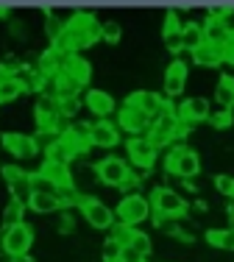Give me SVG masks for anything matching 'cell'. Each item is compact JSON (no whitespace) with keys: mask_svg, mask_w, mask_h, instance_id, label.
Segmentation results:
<instances>
[{"mask_svg":"<svg viewBox=\"0 0 234 262\" xmlns=\"http://www.w3.org/2000/svg\"><path fill=\"white\" fill-rule=\"evenodd\" d=\"M223 248L234 251V229H223Z\"/></svg>","mask_w":234,"mask_h":262,"instance_id":"obj_45","label":"cell"},{"mask_svg":"<svg viewBox=\"0 0 234 262\" xmlns=\"http://www.w3.org/2000/svg\"><path fill=\"white\" fill-rule=\"evenodd\" d=\"M56 101H59V115L61 117H76L78 109L84 106L81 98H56Z\"/></svg>","mask_w":234,"mask_h":262,"instance_id":"obj_35","label":"cell"},{"mask_svg":"<svg viewBox=\"0 0 234 262\" xmlns=\"http://www.w3.org/2000/svg\"><path fill=\"white\" fill-rule=\"evenodd\" d=\"M78 209H81L84 221H87L92 229H114V223H117L114 209H109L103 201H98V198H92V195L81 198Z\"/></svg>","mask_w":234,"mask_h":262,"instance_id":"obj_7","label":"cell"},{"mask_svg":"<svg viewBox=\"0 0 234 262\" xmlns=\"http://www.w3.org/2000/svg\"><path fill=\"white\" fill-rule=\"evenodd\" d=\"M56 195H59V201H61V209L64 212H70L73 207H78L81 204V192L76 190V187H67V190H56Z\"/></svg>","mask_w":234,"mask_h":262,"instance_id":"obj_34","label":"cell"},{"mask_svg":"<svg viewBox=\"0 0 234 262\" xmlns=\"http://www.w3.org/2000/svg\"><path fill=\"white\" fill-rule=\"evenodd\" d=\"M22 92H28V90H26V84H22L14 73H0V103L17 101Z\"/></svg>","mask_w":234,"mask_h":262,"instance_id":"obj_24","label":"cell"},{"mask_svg":"<svg viewBox=\"0 0 234 262\" xmlns=\"http://www.w3.org/2000/svg\"><path fill=\"white\" fill-rule=\"evenodd\" d=\"M193 61H195V64H201V67H220L226 61V48L204 42L201 48H195V51H193Z\"/></svg>","mask_w":234,"mask_h":262,"instance_id":"obj_22","label":"cell"},{"mask_svg":"<svg viewBox=\"0 0 234 262\" xmlns=\"http://www.w3.org/2000/svg\"><path fill=\"white\" fill-rule=\"evenodd\" d=\"M28 209L36 212V215H51V212H59L61 209V201L56 192H31L26 198Z\"/></svg>","mask_w":234,"mask_h":262,"instance_id":"obj_21","label":"cell"},{"mask_svg":"<svg viewBox=\"0 0 234 262\" xmlns=\"http://www.w3.org/2000/svg\"><path fill=\"white\" fill-rule=\"evenodd\" d=\"M234 14V6L231 3H215V6H209V17H215V20H229V17Z\"/></svg>","mask_w":234,"mask_h":262,"instance_id":"obj_41","label":"cell"},{"mask_svg":"<svg viewBox=\"0 0 234 262\" xmlns=\"http://www.w3.org/2000/svg\"><path fill=\"white\" fill-rule=\"evenodd\" d=\"M42 176L48 179L56 190H67V187H76V182H73V173H70V165H59V162H48L42 165Z\"/></svg>","mask_w":234,"mask_h":262,"instance_id":"obj_19","label":"cell"},{"mask_svg":"<svg viewBox=\"0 0 234 262\" xmlns=\"http://www.w3.org/2000/svg\"><path fill=\"white\" fill-rule=\"evenodd\" d=\"M117 128L126 131L128 137H145L148 128H151V117H145L139 109L134 106H123L117 112Z\"/></svg>","mask_w":234,"mask_h":262,"instance_id":"obj_12","label":"cell"},{"mask_svg":"<svg viewBox=\"0 0 234 262\" xmlns=\"http://www.w3.org/2000/svg\"><path fill=\"white\" fill-rule=\"evenodd\" d=\"M181 39H184V51H190V53H193L195 48H201L206 42L204 39V23H184Z\"/></svg>","mask_w":234,"mask_h":262,"instance_id":"obj_27","label":"cell"},{"mask_svg":"<svg viewBox=\"0 0 234 262\" xmlns=\"http://www.w3.org/2000/svg\"><path fill=\"white\" fill-rule=\"evenodd\" d=\"M181 20H178V14L176 11H168L165 14V28H162V36H168V34H181Z\"/></svg>","mask_w":234,"mask_h":262,"instance_id":"obj_40","label":"cell"},{"mask_svg":"<svg viewBox=\"0 0 234 262\" xmlns=\"http://www.w3.org/2000/svg\"><path fill=\"white\" fill-rule=\"evenodd\" d=\"M178 120L187 123V126H195V123H206L209 117H212V106H209L206 98L195 95V98H187V101H181L178 106Z\"/></svg>","mask_w":234,"mask_h":262,"instance_id":"obj_13","label":"cell"},{"mask_svg":"<svg viewBox=\"0 0 234 262\" xmlns=\"http://www.w3.org/2000/svg\"><path fill=\"white\" fill-rule=\"evenodd\" d=\"M165 170L178 179H193L201 173V157L187 145H173L165 154Z\"/></svg>","mask_w":234,"mask_h":262,"instance_id":"obj_2","label":"cell"},{"mask_svg":"<svg viewBox=\"0 0 234 262\" xmlns=\"http://www.w3.org/2000/svg\"><path fill=\"white\" fill-rule=\"evenodd\" d=\"M137 262H148V259H137Z\"/></svg>","mask_w":234,"mask_h":262,"instance_id":"obj_51","label":"cell"},{"mask_svg":"<svg viewBox=\"0 0 234 262\" xmlns=\"http://www.w3.org/2000/svg\"><path fill=\"white\" fill-rule=\"evenodd\" d=\"M229 229H234V204L229 207Z\"/></svg>","mask_w":234,"mask_h":262,"instance_id":"obj_49","label":"cell"},{"mask_svg":"<svg viewBox=\"0 0 234 262\" xmlns=\"http://www.w3.org/2000/svg\"><path fill=\"white\" fill-rule=\"evenodd\" d=\"M73 229H76V223H73V215H70V212H64V215H61V223H59V232H61V234H70Z\"/></svg>","mask_w":234,"mask_h":262,"instance_id":"obj_44","label":"cell"},{"mask_svg":"<svg viewBox=\"0 0 234 262\" xmlns=\"http://www.w3.org/2000/svg\"><path fill=\"white\" fill-rule=\"evenodd\" d=\"M3 179H6V184L11 187L14 198L31 195V173L22 170L20 165H3Z\"/></svg>","mask_w":234,"mask_h":262,"instance_id":"obj_18","label":"cell"},{"mask_svg":"<svg viewBox=\"0 0 234 262\" xmlns=\"http://www.w3.org/2000/svg\"><path fill=\"white\" fill-rule=\"evenodd\" d=\"M126 106H134V109H139L145 117H151V123H153V120H159V117L165 115V109H168V101H165L159 92L137 90V92H131V95L126 98Z\"/></svg>","mask_w":234,"mask_h":262,"instance_id":"obj_10","label":"cell"},{"mask_svg":"<svg viewBox=\"0 0 234 262\" xmlns=\"http://www.w3.org/2000/svg\"><path fill=\"white\" fill-rule=\"evenodd\" d=\"M215 187H218L220 195H226V198L234 201V176H229V173H218V176H215Z\"/></svg>","mask_w":234,"mask_h":262,"instance_id":"obj_37","label":"cell"},{"mask_svg":"<svg viewBox=\"0 0 234 262\" xmlns=\"http://www.w3.org/2000/svg\"><path fill=\"white\" fill-rule=\"evenodd\" d=\"M59 137L67 142V145L76 151V157H81V154H87L92 148L89 142V126L87 123H70V126H64L59 131Z\"/></svg>","mask_w":234,"mask_h":262,"instance_id":"obj_15","label":"cell"},{"mask_svg":"<svg viewBox=\"0 0 234 262\" xmlns=\"http://www.w3.org/2000/svg\"><path fill=\"white\" fill-rule=\"evenodd\" d=\"M101 39H106L109 45H117V42H120V26H117L114 20L103 23V31H101Z\"/></svg>","mask_w":234,"mask_h":262,"instance_id":"obj_39","label":"cell"},{"mask_svg":"<svg viewBox=\"0 0 234 262\" xmlns=\"http://www.w3.org/2000/svg\"><path fill=\"white\" fill-rule=\"evenodd\" d=\"M206 243L212 248H223V229H209V232H206Z\"/></svg>","mask_w":234,"mask_h":262,"instance_id":"obj_43","label":"cell"},{"mask_svg":"<svg viewBox=\"0 0 234 262\" xmlns=\"http://www.w3.org/2000/svg\"><path fill=\"white\" fill-rule=\"evenodd\" d=\"M103 262H128L126 246H120L117 240H112V237H109V240L103 243Z\"/></svg>","mask_w":234,"mask_h":262,"instance_id":"obj_31","label":"cell"},{"mask_svg":"<svg viewBox=\"0 0 234 262\" xmlns=\"http://www.w3.org/2000/svg\"><path fill=\"white\" fill-rule=\"evenodd\" d=\"M0 145H3L11 157H17V159H31V157L39 154V142H36V137L20 134V131H3Z\"/></svg>","mask_w":234,"mask_h":262,"instance_id":"obj_11","label":"cell"},{"mask_svg":"<svg viewBox=\"0 0 234 262\" xmlns=\"http://www.w3.org/2000/svg\"><path fill=\"white\" fill-rule=\"evenodd\" d=\"M101 31H103V23H98L95 14H87V11H76V14L67 20V31L64 36L56 42V51H61L64 56L70 53H78L84 48H92L98 39H101Z\"/></svg>","mask_w":234,"mask_h":262,"instance_id":"obj_1","label":"cell"},{"mask_svg":"<svg viewBox=\"0 0 234 262\" xmlns=\"http://www.w3.org/2000/svg\"><path fill=\"white\" fill-rule=\"evenodd\" d=\"M139 229L137 226H126V223H114V229H112V240H117L120 246H131V240H134V234H137Z\"/></svg>","mask_w":234,"mask_h":262,"instance_id":"obj_33","label":"cell"},{"mask_svg":"<svg viewBox=\"0 0 234 262\" xmlns=\"http://www.w3.org/2000/svg\"><path fill=\"white\" fill-rule=\"evenodd\" d=\"M34 123H36V131L39 137H48V134H59L61 131V115H59V101L53 95H39L34 103Z\"/></svg>","mask_w":234,"mask_h":262,"instance_id":"obj_4","label":"cell"},{"mask_svg":"<svg viewBox=\"0 0 234 262\" xmlns=\"http://www.w3.org/2000/svg\"><path fill=\"white\" fill-rule=\"evenodd\" d=\"M128 251H131L137 259H145L148 254L153 251V243H151V237H148L145 232H137V234H134V240H131V246H128Z\"/></svg>","mask_w":234,"mask_h":262,"instance_id":"obj_32","label":"cell"},{"mask_svg":"<svg viewBox=\"0 0 234 262\" xmlns=\"http://www.w3.org/2000/svg\"><path fill=\"white\" fill-rule=\"evenodd\" d=\"M84 106H87L98 120H106V117L114 112V98L109 95V92H103V90H87Z\"/></svg>","mask_w":234,"mask_h":262,"instance_id":"obj_17","label":"cell"},{"mask_svg":"<svg viewBox=\"0 0 234 262\" xmlns=\"http://www.w3.org/2000/svg\"><path fill=\"white\" fill-rule=\"evenodd\" d=\"M184 86H187V64L181 59H173L165 70V92L170 98H176L184 92Z\"/></svg>","mask_w":234,"mask_h":262,"instance_id":"obj_16","label":"cell"},{"mask_svg":"<svg viewBox=\"0 0 234 262\" xmlns=\"http://www.w3.org/2000/svg\"><path fill=\"white\" fill-rule=\"evenodd\" d=\"M51 84H53V98H78V92H81V84L73 76H67L64 70L59 76H53Z\"/></svg>","mask_w":234,"mask_h":262,"instance_id":"obj_25","label":"cell"},{"mask_svg":"<svg viewBox=\"0 0 234 262\" xmlns=\"http://www.w3.org/2000/svg\"><path fill=\"white\" fill-rule=\"evenodd\" d=\"M45 159L48 162H59V165H70V162L76 159V151H73L61 137H56V140L45 148Z\"/></svg>","mask_w":234,"mask_h":262,"instance_id":"obj_26","label":"cell"},{"mask_svg":"<svg viewBox=\"0 0 234 262\" xmlns=\"http://www.w3.org/2000/svg\"><path fill=\"white\" fill-rule=\"evenodd\" d=\"M31 192H56V187L48 182L42 173H31Z\"/></svg>","mask_w":234,"mask_h":262,"instance_id":"obj_38","label":"cell"},{"mask_svg":"<svg viewBox=\"0 0 234 262\" xmlns=\"http://www.w3.org/2000/svg\"><path fill=\"white\" fill-rule=\"evenodd\" d=\"M95 176H98V182L106 184V187H123L126 179L131 176V167L120 157H106L95 165Z\"/></svg>","mask_w":234,"mask_h":262,"instance_id":"obj_8","label":"cell"},{"mask_svg":"<svg viewBox=\"0 0 234 262\" xmlns=\"http://www.w3.org/2000/svg\"><path fill=\"white\" fill-rule=\"evenodd\" d=\"M31 243H34V229L28 226V223H17V226H9L0 237V248H3L6 257H22V254H28Z\"/></svg>","mask_w":234,"mask_h":262,"instance_id":"obj_6","label":"cell"},{"mask_svg":"<svg viewBox=\"0 0 234 262\" xmlns=\"http://www.w3.org/2000/svg\"><path fill=\"white\" fill-rule=\"evenodd\" d=\"M22 31H26L22 23H11V34H14V36H22Z\"/></svg>","mask_w":234,"mask_h":262,"instance_id":"obj_47","label":"cell"},{"mask_svg":"<svg viewBox=\"0 0 234 262\" xmlns=\"http://www.w3.org/2000/svg\"><path fill=\"white\" fill-rule=\"evenodd\" d=\"M165 48H168L170 53H181L184 51V39H181V34H168L165 36Z\"/></svg>","mask_w":234,"mask_h":262,"instance_id":"obj_42","label":"cell"},{"mask_svg":"<svg viewBox=\"0 0 234 262\" xmlns=\"http://www.w3.org/2000/svg\"><path fill=\"white\" fill-rule=\"evenodd\" d=\"M3 17H9V6L0 3V20H3Z\"/></svg>","mask_w":234,"mask_h":262,"instance_id":"obj_50","label":"cell"},{"mask_svg":"<svg viewBox=\"0 0 234 262\" xmlns=\"http://www.w3.org/2000/svg\"><path fill=\"white\" fill-rule=\"evenodd\" d=\"M126 154H128V159H131V165H137L139 170H151L153 162L159 159V148L153 145L148 137H128Z\"/></svg>","mask_w":234,"mask_h":262,"instance_id":"obj_9","label":"cell"},{"mask_svg":"<svg viewBox=\"0 0 234 262\" xmlns=\"http://www.w3.org/2000/svg\"><path fill=\"white\" fill-rule=\"evenodd\" d=\"M215 101L220 109H234V76H220L215 86Z\"/></svg>","mask_w":234,"mask_h":262,"instance_id":"obj_28","label":"cell"},{"mask_svg":"<svg viewBox=\"0 0 234 262\" xmlns=\"http://www.w3.org/2000/svg\"><path fill=\"white\" fill-rule=\"evenodd\" d=\"M151 209H153V215H162V217H170V221H178V217L187 215L190 204L178 195L173 187H156V190L151 192Z\"/></svg>","mask_w":234,"mask_h":262,"instance_id":"obj_3","label":"cell"},{"mask_svg":"<svg viewBox=\"0 0 234 262\" xmlns=\"http://www.w3.org/2000/svg\"><path fill=\"white\" fill-rule=\"evenodd\" d=\"M114 215H117V223L137 226V223L148 221V215H151V198L139 195V192H134V195H123L120 204L114 207Z\"/></svg>","mask_w":234,"mask_h":262,"instance_id":"obj_5","label":"cell"},{"mask_svg":"<svg viewBox=\"0 0 234 262\" xmlns=\"http://www.w3.org/2000/svg\"><path fill=\"white\" fill-rule=\"evenodd\" d=\"M204 39L209 45H220V48H229L231 39V28L226 20H215V17H206L204 23Z\"/></svg>","mask_w":234,"mask_h":262,"instance_id":"obj_20","label":"cell"},{"mask_svg":"<svg viewBox=\"0 0 234 262\" xmlns=\"http://www.w3.org/2000/svg\"><path fill=\"white\" fill-rule=\"evenodd\" d=\"M64 31H67V23L59 20L53 11H48L45 14V34H48V39H51V45H56L61 36H64Z\"/></svg>","mask_w":234,"mask_h":262,"instance_id":"obj_30","label":"cell"},{"mask_svg":"<svg viewBox=\"0 0 234 262\" xmlns=\"http://www.w3.org/2000/svg\"><path fill=\"white\" fill-rule=\"evenodd\" d=\"M89 142H92V148H109V151L114 145H120V128H117V123L95 120L89 126Z\"/></svg>","mask_w":234,"mask_h":262,"instance_id":"obj_14","label":"cell"},{"mask_svg":"<svg viewBox=\"0 0 234 262\" xmlns=\"http://www.w3.org/2000/svg\"><path fill=\"white\" fill-rule=\"evenodd\" d=\"M209 123H212L215 128H231V123H234V112L231 109H218V112H212V117H209Z\"/></svg>","mask_w":234,"mask_h":262,"instance_id":"obj_36","label":"cell"},{"mask_svg":"<svg viewBox=\"0 0 234 262\" xmlns=\"http://www.w3.org/2000/svg\"><path fill=\"white\" fill-rule=\"evenodd\" d=\"M26 209H28V204L22 201V198H11L3 209V226L9 229V226H17V223H26L22 221V217H26Z\"/></svg>","mask_w":234,"mask_h":262,"instance_id":"obj_29","label":"cell"},{"mask_svg":"<svg viewBox=\"0 0 234 262\" xmlns=\"http://www.w3.org/2000/svg\"><path fill=\"white\" fill-rule=\"evenodd\" d=\"M64 73H67V76H73L81 86H87L89 78H92V64L84 59V56L70 53V56H67V61H64Z\"/></svg>","mask_w":234,"mask_h":262,"instance_id":"obj_23","label":"cell"},{"mask_svg":"<svg viewBox=\"0 0 234 262\" xmlns=\"http://www.w3.org/2000/svg\"><path fill=\"white\" fill-rule=\"evenodd\" d=\"M9 262H36L34 257H28V254H22V257H11Z\"/></svg>","mask_w":234,"mask_h":262,"instance_id":"obj_48","label":"cell"},{"mask_svg":"<svg viewBox=\"0 0 234 262\" xmlns=\"http://www.w3.org/2000/svg\"><path fill=\"white\" fill-rule=\"evenodd\" d=\"M226 61L234 64V28H231V39H229V48H226Z\"/></svg>","mask_w":234,"mask_h":262,"instance_id":"obj_46","label":"cell"}]
</instances>
